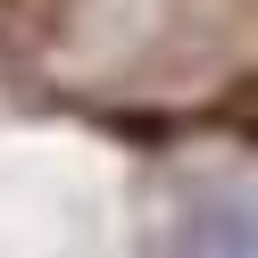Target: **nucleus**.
Masks as SVG:
<instances>
[{
    "label": "nucleus",
    "instance_id": "nucleus-1",
    "mask_svg": "<svg viewBox=\"0 0 258 258\" xmlns=\"http://www.w3.org/2000/svg\"><path fill=\"white\" fill-rule=\"evenodd\" d=\"M167 258H258V191H200L175 217Z\"/></svg>",
    "mask_w": 258,
    "mask_h": 258
}]
</instances>
